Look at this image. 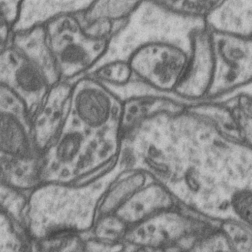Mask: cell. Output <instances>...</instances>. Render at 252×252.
Returning a JSON list of instances; mask_svg holds the SVG:
<instances>
[{"label":"cell","mask_w":252,"mask_h":252,"mask_svg":"<svg viewBox=\"0 0 252 252\" xmlns=\"http://www.w3.org/2000/svg\"><path fill=\"white\" fill-rule=\"evenodd\" d=\"M122 112V102L94 77H81L73 84L69 113L87 131L119 132Z\"/></svg>","instance_id":"5"},{"label":"cell","mask_w":252,"mask_h":252,"mask_svg":"<svg viewBox=\"0 0 252 252\" xmlns=\"http://www.w3.org/2000/svg\"><path fill=\"white\" fill-rule=\"evenodd\" d=\"M9 44L23 53L40 68L51 88L62 82L56 59L49 45L45 26L13 33L7 45Z\"/></svg>","instance_id":"12"},{"label":"cell","mask_w":252,"mask_h":252,"mask_svg":"<svg viewBox=\"0 0 252 252\" xmlns=\"http://www.w3.org/2000/svg\"><path fill=\"white\" fill-rule=\"evenodd\" d=\"M49 45L62 81L74 84L101 58L108 40H98L83 31L75 14L61 16L45 25Z\"/></svg>","instance_id":"2"},{"label":"cell","mask_w":252,"mask_h":252,"mask_svg":"<svg viewBox=\"0 0 252 252\" xmlns=\"http://www.w3.org/2000/svg\"><path fill=\"white\" fill-rule=\"evenodd\" d=\"M212 35L215 71L206 99L220 100L252 85V37Z\"/></svg>","instance_id":"4"},{"label":"cell","mask_w":252,"mask_h":252,"mask_svg":"<svg viewBox=\"0 0 252 252\" xmlns=\"http://www.w3.org/2000/svg\"><path fill=\"white\" fill-rule=\"evenodd\" d=\"M234 252H252V228L238 220H226L220 226Z\"/></svg>","instance_id":"17"},{"label":"cell","mask_w":252,"mask_h":252,"mask_svg":"<svg viewBox=\"0 0 252 252\" xmlns=\"http://www.w3.org/2000/svg\"><path fill=\"white\" fill-rule=\"evenodd\" d=\"M189 250V252H234L220 228L203 232Z\"/></svg>","instance_id":"19"},{"label":"cell","mask_w":252,"mask_h":252,"mask_svg":"<svg viewBox=\"0 0 252 252\" xmlns=\"http://www.w3.org/2000/svg\"><path fill=\"white\" fill-rule=\"evenodd\" d=\"M204 27V21L178 15L161 1H140L126 25L108 41L95 66L100 68L115 61H128L136 49L154 41H175L191 48L194 33Z\"/></svg>","instance_id":"1"},{"label":"cell","mask_w":252,"mask_h":252,"mask_svg":"<svg viewBox=\"0 0 252 252\" xmlns=\"http://www.w3.org/2000/svg\"><path fill=\"white\" fill-rule=\"evenodd\" d=\"M140 1H93L90 7L80 12L85 19L103 18L114 22L127 21L137 7Z\"/></svg>","instance_id":"16"},{"label":"cell","mask_w":252,"mask_h":252,"mask_svg":"<svg viewBox=\"0 0 252 252\" xmlns=\"http://www.w3.org/2000/svg\"><path fill=\"white\" fill-rule=\"evenodd\" d=\"M191 48L175 41L145 43L130 55L133 76L156 90L175 93L188 65Z\"/></svg>","instance_id":"3"},{"label":"cell","mask_w":252,"mask_h":252,"mask_svg":"<svg viewBox=\"0 0 252 252\" xmlns=\"http://www.w3.org/2000/svg\"><path fill=\"white\" fill-rule=\"evenodd\" d=\"M0 144L1 157L19 161L39 158L32 135V122L23 102L0 87Z\"/></svg>","instance_id":"7"},{"label":"cell","mask_w":252,"mask_h":252,"mask_svg":"<svg viewBox=\"0 0 252 252\" xmlns=\"http://www.w3.org/2000/svg\"><path fill=\"white\" fill-rule=\"evenodd\" d=\"M214 71L212 35L204 27L198 30L193 35L190 59L175 94L191 102L206 99L212 86Z\"/></svg>","instance_id":"9"},{"label":"cell","mask_w":252,"mask_h":252,"mask_svg":"<svg viewBox=\"0 0 252 252\" xmlns=\"http://www.w3.org/2000/svg\"><path fill=\"white\" fill-rule=\"evenodd\" d=\"M230 206L237 220L252 228V190L240 189L232 195Z\"/></svg>","instance_id":"21"},{"label":"cell","mask_w":252,"mask_h":252,"mask_svg":"<svg viewBox=\"0 0 252 252\" xmlns=\"http://www.w3.org/2000/svg\"></svg>","instance_id":"23"},{"label":"cell","mask_w":252,"mask_h":252,"mask_svg":"<svg viewBox=\"0 0 252 252\" xmlns=\"http://www.w3.org/2000/svg\"><path fill=\"white\" fill-rule=\"evenodd\" d=\"M133 252H155V250L147 248L136 247V249Z\"/></svg>","instance_id":"22"},{"label":"cell","mask_w":252,"mask_h":252,"mask_svg":"<svg viewBox=\"0 0 252 252\" xmlns=\"http://www.w3.org/2000/svg\"><path fill=\"white\" fill-rule=\"evenodd\" d=\"M210 32L252 37V1H220L205 19Z\"/></svg>","instance_id":"13"},{"label":"cell","mask_w":252,"mask_h":252,"mask_svg":"<svg viewBox=\"0 0 252 252\" xmlns=\"http://www.w3.org/2000/svg\"><path fill=\"white\" fill-rule=\"evenodd\" d=\"M85 76L94 77L98 80L114 84H123L133 78V73L128 61H119L104 65Z\"/></svg>","instance_id":"20"},{"label":"cell","mask_w":252,"mask_h":252,"mask_svg":"<svg viewBox=\"0 0 252 252\" xmlns=\"http://www.w3.org/2000/svg\"><path fill=\"white\" fill-rule=\"evenodd\" d=\"M73 85L62 81L50 89L32 122V135L35 151L43 158L56 141L70 110Z\"/></svg>","instance_id":"10"},{"label":"cell","mask_w":252,"mask_h":252,"mask_svg":"<svg viewBox=\"0 0 252 252\" xmlns=\"http://www.w3.org/2000/svg\"><path fill=\"white\" fill-rule=\"evenodd\" d=\"M161 3L178 15L205 21L220 1H161Z\"/></svg>","instance_id":"18"},{"label":"cell","mask_w":252,"mask_h":252,"mask_svg":"<svg viewBox=\"0 0 252 252\" xmlns=\"http://www.w3.org/2000/svg\"><path fill=\"white\" fill-rule=\"evenodd\" d=\"M146 182L145 173L138 170L128 171L110 187L99 206L100 213L105 216L114 215Z\"/></svg>","instance_id":"15"},{"label":"cell","mask_w":252,"mask_h":252,"mask_svg":"<svg viewBox=\"0 0 252 252\" xmlns=\"http://www.w3.org/2000/svg\"><path fill=\"white\" fill-rule=\"evenodd\" d=\"M172 209H174L172 195L163 185L154 182L142 187L113 216L128 229Z\"/></svg>","instance_id":"11"},{"label":"cell","mask_w":252,"mask_h":252,"mask_svg":"<svg viewBox=\"0 0 252 252\" xmlns=\"http://www.w3.org/2000/svg\"><path fill=\"white\" fill-rule=\"evenodd\" d=\"M92 1H21L13 33L23 32L47 24L61 16L85 11Z\"/></svg>","instance_id":"14"},{"label":"cell","mask_w":252,"mask_h":252,"mask_svg":"<svg viewBox=\"0 0 252 252\" xmlns=\"http://www.w3.org/2000/svg\"><path fill=\"white\" fill-rule=\"evenodd\" d=\"M0 82L23 102L31 122L51 88L40 68L10 44L1 51Z\"/></svg>","instance_id":"6"},{"label":"cell","mask_w":252,"mask_h":252,"mask_svg":"<svg viewBox=\"0 0 252 252\" xmlns=\"http://www.w3.org/2000/svg\"><path fill=\"white\" fill-rule=\"evenodd\" d=\"M204 232H199L189 219L172 209L128 228L124 238L136 247L155 250L188 239L195 241Z\"/></svg>","instance_id":"8"}]
</instances>
